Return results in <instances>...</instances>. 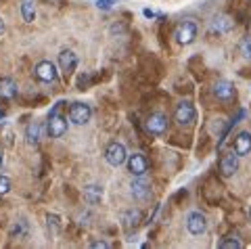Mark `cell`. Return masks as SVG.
<instances>
[{
  "label": "cell",
  "mask_w": 251,
  "mask_h": 249,
  "mask_svg": "<svg viewBox=\"0 0 251 249\" xmlns=\"http://www.w3.org/2000/svg\"><path fill=\"white\" fill-rule=\"evenodd\" d=\"M11 191V180L6 176H0V195H6Z\"/></svg>",
  "instance_id": "cell-26"
},
{
  "label": "cell",
  "mask_w": 251,
  "mask_h": 249,
  "mask_svg": "<svg viewBox=\"0 0 251 249\" xmlns=\"http://www.w3.org/2000/svg\"><path fill=\"white\" fill-rule=\"evenodd\" d=\"M59 67H61V72L65 75L74 74L75 67H77V54L74 50H63L59 54Z\"/></svg>",
  "instance_id": "cell-12"
},
{
  "label": "cell",
  "mask_w": 251,
  "mask_h": 249,
  "mask_svg": "<svg viewBox=\"0 0 251 249\" xmlns=\"http://www.w3.org/2000/svg\"><path fill=\"white\" fill-rule=\"evenodd\" d=\"M0 118H2V109H0Z\"/></svg>",
  "instance_id": "cell-31"
},
{
  "label": "cell",
  "mask_w": 251,
  "mask_h": 249,
  "mask_svg": "<svg viewBox=\"0 0 251 249\" xmlns=\"http://www.w3.org/2000/svg\"><path fill=\"white\" fill-rule=\"evenodd\" d=\"M151 189H149V180L145 176H134V180H132V197L134 199H147Z\"/></svg>",
  "instance_id": "cell-14"
},
{
  "label": "cell",
  "mask_w": 251,
  "mask_h": 249,
  "mask_svg": "<svg viewBox=\"0 0 251 249\" xmlns=\"http://www.w3.org/2000/svg\"><path fill=\"white\" fill-rule=\"evenodd\" d=\"M126 163H128V172L132 176H145L147 170H149V161L143 153H132L128 155V159H126Z\"/></svg>",
  "instance_id": "cell-7"
},
{
  "label": "cell",
  "mask_w": 251,
  "mask_h": 249,
  "mask_svg": "<svg viewBox=\"0 0 251 249\" xmlns=\"http://www.w3.org/2000/svg\"><path fill=\"white\" fill-rule=\"evenodd\" d=\"M220 249H241L243 243L239 241L237 235H228V237H224V241H220Z\"/></svg>",
  "instance_id": "cell-22"
},
{
  "label": "cell",
  "mask_w": 251,
  "mask_h": 249,
  "mask_svg": "<svg viewBox=\"0 0 251 249\" xmlns=\"http://www.w3.org/2000/svg\"><path fill=\"white\" fill-rule=\"evenodd\" d=\"M214 95H216L218 100H224V103H228V100H232L234 97H237V90H234V86H232L230 82L222 80V82H218L216 86H214Z\"/></svg>",
  "instance_id": "cell-13"
},
{
  "label": "cell",
  "mask_w": 251,
  "mask_h": 249,
  "mask_svg": "<svg viewBox=\"0 0 251 249\" xmlns=\"http://www.w3.org/2000/svg\"><path fill=\"white\" fill-rule=\"evenodd\" d=\"M90 247H103V249H107V247H109V245H107V243H105V241H100V243H92V245H90Z\"/></svg>",
  "instance_id": "cell-28"
},
{
  "label": "cell",
  "mask_w": 251,
  "mask_h": 249,
  "mask_svg": "<svg viewBox=\"0 0 251 249\" xmlns=\"http://www.w3.org/2000/svg\"><path fill=\"white\" fill-rule=\"evenodd\" d=\"M34 74H36L38 80L46 82V84L57 82V77H59L57 67H54V63H50V61H40V63L34 67Z\"/></svg>",
  "instance_id": "cell-5"
},
{
  "label": "cell",
  "mask_w": 251,
  "mask_h": 249,
  "mask_svg": "<svg viewBox=\"0 0 251 249\" xmlns=\"http://www.w3.org/2000/svg\"><path fill=\"white\" fill-rule=\"evenodd\" d=\"M186 228L191 235H203L207 230V218L201 212H191L186 218Z\"/></svg>",
  "instance_id": "cell-8"
},
{
  "label": "cell",
  "mask_w": 251,
  "mask_h": 249,
  "mask_svg": "<svg viewBox=\"0 0 251 249\" xmlns=\"http://www.w3.org/2000/svg\"><path fill=\"white\" fill-rule=\"evenodd\" d=\"M234 153L239 157H245L251 153V134L249 132H239L237 138H234Z\"/></svg>",
  "instance_id": "cell-15"
},
{
  "label": "cell",
  "mask_w": 251,
  "mask_h": 249,
  "mask_svg": "<svg viewBox=\"0 0 251 249\" xmlns=\"http://www.w3.org/2000/svg\"><path fill=\"white\" fill-rule=\"evenodd\" d=\"M4 29H6V25H4V19L0 17V34H4Z\"/></svg>",
  "instance_id": "cell-29"
},
{
  "label": "cell",
  "mask_w": 251,
  "mask_h": 249,
  "mask_svg": "<svg viewBox=\"0 0 251 249\" xmlns=\"http://www.w3.org/2000/svg\"><path fill=\"white\" fill-rule=\"evenodd\" d=\"M27 230H29L27 220H25V218H19V220L11 226V237H15V239H25L27 237Z\"/></svg>",
  "instance_id": "cell-19"
},
{
  "label": "cell",
  "mask_w": 251,
  "mask_h": 249,
  "mask_svg": "<svg viewBox=\"0 0 251 249\" xmlns=\"http://www.w3.org/2000/svg\"><path fill=\"white\" fill-rule=\"evenodd\" d=\"M21 17L25 23H34V19H36V0H21Z\"/></svg>",
  "instance_id": "cell-18"
},
{
  "label": "cell",
  "mask_w": 251,
  "mask_h": 249,
  "mask_svg": "<svg viewBox=\"0 0 251 249\" xmlns=\"http://www.w3.org/2000/svg\"><path fill=\"white\" fill-rule=\"evenodd\" d=\"M0 97L2 99H13L17 97V84L11 77H0Z\"/></svg>",
  "instance_id": "cell-17"
},
{
  "label": "cell",
  "mask_w": 251,
  "mask_h": 249,
  "mask_svg": "<svg viewBox=\"0 0 251 249\" xmlns=\"http://www.w3.org/2000/svg\"><path fill=\"white\" fill-rule=\"evenodd\" d=\"M105 159L109 166L113 168H120L126 163V159H128V153H126V147L122 143H109L107 151H105Z\"/></svg>",
  "instance_id": "cell-4"
},
{
  "label": "cell",
  "mask_w": 251,
  "mask_h": 249,
  "mask_svg": "<svg viewBox=\"0 0 251 249\" xmlns=\"http://www.w3.org/2000/svg\"><path fill=\"white\" fill-rule=\"evenodd\" d=\"M100 199H103V186L99 184H88L84 189V201L88 205H97L100 203Z\"/></svg>",
  "instance_id": "cell-16"
},
{
  "label": "cell",
  "mask_w": 251,
  "mask_h": 249,
  "mask_svg": "<svg viewBox=\"0 0 251 249\" xmlns=\"http://www.w3.org/2000/svg\"><path fill=\"white\" fill-rule=\"evenodd\" d=\"M92 118V109L90 105L86 103H74L72 109H69V120H72L75 126H84V124H88Z\"/></svg>",
  "instance_id": "cell-6"
},
{
  "label": "cell",
  "mask_w": 251,
  "mask_h": 249,
  "mask_svg": "<svg viewBox=\"0 0 251 249\" xmlns=\"http://www.w3.org/2000/svg\"><path fill=\"white\" fill-rule=\"evenodd\" d=\"M140 220H143V214H140V209H128V212H124L120 222L126 232H132L140 226Z\"/></svg>",
  "instance_id": "cell-10"
},
{
  "label": "cell",
  "mask_w": 251,
  "mask_h": 249,
  "mask_svg": "<svg viewBox=\"0 0 251 249\" xmlns=\"http://www.w3.org/2000/svg\"><path fill=\"white\" fill-rule=\"evenodd\" d=\"M239 170V155L237 153H226L224 157H222V161H220V172H222V176L224 178H230V176H234V172Z\"/></svg>",
  "instance_id": "cell-11"
},
{
  "label": "cell",
  "mask_w": 251,
  "mask_h": 249,
  "mask_svg": "<svg viewBox=\"0 0 251 249\" xmlns=\"http://www.w3.org/2000/svg\"><path fill=\"white\" fill-rule=\"evenodd\" d=\"M241 52H243V57H245V59H251V36L243 38V42H241Z\"/></svg>",
  "instance_id": "cell-24"
},
{
  "label": "cell",
  "mask_w": 251,
  "mask_h": 249,
  "mask_svg": "<svg viewBox=\"0 0 251 249\" xmlns=\"http://www.w3.org/2000/svg\"><path fill=\"white\" fill-rule=\"evenodd\" d=\"M174 38H176V42L178 44H193L195 42V38H197V23L195 21H182V23H178V27H176V32H174Z\"/></svg>",
  "instance_id": "cell-2"
},
{
  "label": "cell",
  "mask_w": 251,
  "mask_h": 249,
  "mask_svg": "<svg viewBox=\"0 0 251 249\" xmlns=\"http://www.w3.org/2000/svg\"><path fill=\"white\" fill-rule=\"evenodd\" d=\"M232 27V19L230 17H220L214 21V25H211V29L218 34H224V32H228V29Z\"/></svg>",
  "instance_id": "cell-21"
},
{
  "label": "cell",
  "mask_w": 251,
  "mask_h": 249,
  "mask_svg": "<svg viewBox=\"0 0 251 249\" xmlns=\"http://www.w3.org/2000/svg\"><path fill=\"white\" fill-rule=\"evenodd\" d=\"M46 224H49V232H50V235H57L59 228H61L59 216H54V214H49V216H46Z\"/></svg>",
  "instance_id": "cell-23"
},
{
  "label": "cell",
  "mask_w": 251,
  "mask_h": 249,
  "mask_svg": "<svg viewBox=\"0 0 251 249\" xmlns=\"http://www.w3.org/2000/svg\"><path fill=\"white\" fill-rule=\"evenodd\" d=\"M174 120L178 126H191L197 120V111H195L193 103H188V100H182V103L176 105V111H174Z\"/></svg>",
  "instance_id": "cell-3"
},
{
  "label": "cell",
  "mask_w": 251,
  "mask_h": 249,
  "mask_svg": "<svg viewBox=\"0 0 251 249\" xmlns=\"http://www.w3.org/2000/svg\"><path fill=\"white\" fill-rule=\"evenodd\" d=\"M25 141L31 147L40 143V124H38V122H31L29 126H27V130H25Z\"/></svg>",
  "instance_id": "cell-20"
},
{
  "label": "cell",
  "mask_w": 251,
  "mask_h": 249,
  "mask_svg": "<svg viewBox=\"0 0 251 249\" xmlns=\"http://www.w3.org/2000/svg\"><path fill=\"white\" fill-rule=\"evenodd\" d=\"M63 105L65 103H57L52 107V111L49 115V124H46V132L50 138H61L67 132V118L63 115Z\"/></svg>",
  "instance_id": "cell-1"
},
{
  "label": "cell",
  "mask_w": 251,
  "mask_h": 249,
  "mask_svg": "<svg viewBox=\"0 0 251 249\" xmlns=\"http://www.w3.org/2000/svg\"><path fill=\"white\" fill-rule=\"evenodd\" d=\"M117 2H120V0H97V9L99 11H109V9H113Z\"/></svg>",
  "instance_id": "cell-25"
},
{
  "label": "cell",
  "mask_w": 251,
  "mask_h": 249,
  "mask_svg": "<svg viewBox=\"0 0 251 249\" xmlns=\"http://www.w3.org/2000/svg\"><path fill=\"white\" fill-rule=\"evenodd\" d=\"M147 130L151 132L153 136H161L163 132L168 130V118L163 113H153L151 118L147 120Z\"/></svg>",
  "instance_id": "cell-9"
},
{
  "label": "cell",
  "mask_w": 251,
  "mask_h": 249,
  "mask_svg": "<svg viewBox=\"0 0 251 249\" xmlns=\"http://www.w3.org/2000/svg\"><path fill=\"white\" fill-rule=\"evenodd\" d=\"M143 15H145V17H151V19H153V17H157V13H155V11H151V9H145V11H143Z\"/></svg>",
  "instance_id": "cell-27"
},
{
  "label": "cell",
  "mask_w": 251,
  "mask_h": 249,
  "mask_svg": "<svg viewBox=\"0 0 251 249\" xmlns=\"http://www.w3.org/2000/svg\"><path fill=\"white\" fill-rule=\"evenodd\" d=\"M0 166H2V149H0Z\"/></svg>",
  "instance_id": "cell-30"
}]
</instances>
